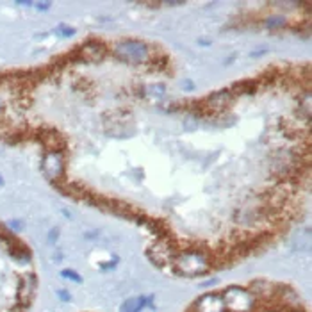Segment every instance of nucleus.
<instances>
[{
	"label": "nucleus",
	"instance_id": "obj_16",
	"mask_svg": "<svg viewBox=\"0 0 312 312\" xmlns=\"http://www.w3.org/2000/svg\"><path fill=\"white\" fill-rule=\"evenodd\" d=\"M36 9H39V11H47V9H50V2H36V4H32Z\"/></svg>",
	"mask_w": 312,
	"mask_h": 312
},
{
	"label": "nucleus",
	"instance_id": "obj_11",
	"mask_svg": "<svg viewBox=\"0 0 312 312\" xmlns=\"http://www.w3.org/2000/svg\"><path fill=\"white\" fill-rule=\"evenodd\" d=\"M11 257L16 259L18 262H29L30 260V252L25 248L23 245H18V243H13L11 246Z\"/></svg>",
	"mask_w": 312,
	"mask_h": 312
},
{
	"label": "nucleus",
	"instance_id": "obj_14",
	"mask_svg": "<svg viewBox=\"0 0 312 312\" xmlns=\"http://www.w3.org/2000/svg\"><path fill=\"white\" fill-rule=\"evenodd\" d=\"M61 277H63V279L72 280V282H75V284H82V277L73 270H63L61 271Z\"/></svg>",
	"mask_w": 312,
	"mask_h": 312
},
{
	"label": "nucleus",
	"instance_id": "obj_9",
	"mask_svg": "<svg viewBox=\"0 0 312 312\" xmlns=\"http://www.w3.org/2000/svg\"><path fill=\"white\" fill-rule=\"evenodd\" d=\"M36 293V277L34 275H25L18 286V298L23 303H29Z\"/></svg>",
	"mask_w": 312,
	"mask_h": 312
},
{
	"label": "nucleus",
	"instance_id": "obj_6",
	"mask_svg": "<svg viewBox=\"0 0 312 312\" xmlns=\"http://www.w3.org/2000/svg\"><path fill=\"white\" fill-rule=\"evenodd\" d=\"M195 312H227L225 305H223L221 294L216 293H207L203 296H200L193 305Z\"/></svg>",
	"mask_w": 312,
	"mask_h": 312
},
{
	"label": "nucleus",
	"instance_id": "obj_21",
	"mask_svg": "<svg viewBox=\"0 0 312 312\" xmlns=\"http://www.w3.org/2000/svg\"><path fill=\"white\" fill-rule=\"evenodd\" d=\"M182 87H184V90L191 91L193 90V82H191V80H184V86H182Z\"/></svg>",
	"mask_w": 312,
	"mask_h": 312
},
{
	"label": "nucleus",
	"instance_id": "obj_13",
	"mask_svg": "<svg viewBox=\"0 0 312 312\" xmlns=\"http://www.w3.org/2000/svg\"><path fill=\"white\" fill-rule=\"evenodd\" d=\"M143 93L147 95L148 98H154V100H161L166 93V87L162 84H150L143 90Z\"/></svg>",
	"mask_w": 312,
	"mask_h": 312
},
{
	"label": "nucleus",
	"instance_id": "obj_19",
	"mask_svg": "<svg viewBox=\"0 0 312 312\" xmlns=\"http://www.w3.org/2000/svg\"><path fill=\"white\" fill-rule=\"evenodd\" d=\"M57 294H59V296H61V300H63V301H70V294H68L64 289L57 291Z\"/></svg>",
	"mask_w": 312,
	"mask_h": 312
},
{
	"label": "nucleus",
	"instance_id": "obj_8",
	"mask_svg": "<svg viewBox=\"0 0 312 312\" xmlns=\"http://www.w3.org/2000/svg\"><path fill=\"white\" fill-rule=\"evenodd\" d=\"M79 56L82 57L84 61H90V63H97V61H102L104 56H106V47L98 41H87L80 47Z\"/></svg>",
	"mask_w": 312,
	"mask_h": 312
},
{
	"label": "nucleus",
	"instance_id": "obj_3",
	"mask_svg": "<svg viewBox=\"0 0 312 312\" xmlns=\"http://www.w3.org/2000/svg\"><path fill=\"white\" fill-rule=\"evenodd\" d=\"M114 56L130 64H145L150 61V47L140 39H123L114 45Z\"/></svg>",
	"mask_w": 312,
	"mask_h": 312
},
{
	"label": "nucleus",
	"instance_id": "obj_4",
	"mask_svg": "<svg viewBox=\"0 0 312 312\" xmlns=\"http://www.w3.org/2000/svg\"><path fill=\"white\" fill-rule=\"evenodd\" d=\"M66 159L63 150H49L41 159V171L50 182H59L64 175Z\"/></svg>",
	"mask_w": 312,
	"mask_h": 312
},
{
	"label": "nucleus",
	"instance_id": "obj_20",
	"mask_svg": "<svg viewBox=\"0 0 312 312\" xmlns=\"http://www.w3.org/2000/svg\"><path fill=\"white\" fill-rule=\"evenodd\" d=\"M9 227H11L13 230H22V223L20 221H9Z\"/></svg>",
	"mask_w": 312,
	"mask_h": 312
},
{
	"label": "nucleus",
	"instance_id": "obj_18",
	"mask_svg": "<svg viewBox=\"0 0 312 312\" xmlns=\"http://www.w3.org/2000/svg\"><path fill=\"white\" fill-rule=\"evenodd\" d=\"M116 262H118V259H113L111 262H107V264H100V270H111V268L116 266Z\"/></svg>",
	"mask_w": 312,
	"mask_h": 312
},
{
	"label": "nucleus",
	"instance_id": "obj_10",
	"mask_svg": "<svg viewBox=\"0 0 312 312\" xmlns=\"http://www.w3.org/2000/svg\"><path fill=\"white\" fill-rule=\"evenodd\" d=\"M150 301V298L147 296H134V298H128L121 303L120 307V312H140L141 308L147 307V303Z\"/></svg>",
	"mask_w": 312,
	"mask_h": 312
},
{
	"label": "nucleus",
	"instance_id": "obj_12",
	"mask_svg": "<svg viewBox=\"0 0 312 312\" xmlns=\"http://www.w3.org/2000/svg\"><path fill=\"white\" fill-rule=\"evenodd\" d=\"M264 25L268 29H282V27L287 25V18L284 15H271L264 20Z\"/></svg>",
	"mask_w": 312,
	"mask_h": 312
},
{
	"label": "nucleus",
	"instance_id": "obj_2",
	"mask_svg": "<svg viewBox=\"0 0 312 312\" xmlns=\"http://www.w3.org/2000/svg\"><path fill=\"white\" fill-rule=\"evenodd\" d=\"M225 310L229 312H252L255 308L257 298L252 291L239 286H230L221 293Z\"/></svg>",
	"mask_w": 312,
	"mask_h": 312
},
{
	"label": "nucleus",
	"instance_id": "obj_22",
	"mask_svg": "<svg viewBox=\"0 0 312 312\" xmlns=\"http://www.w3.org/2000/svg\"><path fill=\"white\" fill-rule=\"evenodd\" d=\"M2 184H4V179H2V177H0V186H2Z\"/></svg>",
	"mask_w": 312,
	"mask_h": 312
},
{
	"label": "nucleus",
	"instance_id": "obj_15",
	"mask_svg": "<svg viewBox=\"0 0 312 312\" xmlns=\"http://www.w3.org/2000/svg\"><path fill=\"white\" fill-rule=\"evenodd\" d=\"M56 32L59 34V36H64V38H70V36H73L75 34V29L70 25H59L56 29Z\"/></svg>",
	"mask_w": 312,
	"mask_h": 312
},
{
	"label": "nucleus",
	"instance_id": "obj_17",
	"mask_svg": "<svg viewBox=\"0 0 312 312\" xmlns=\"http://www.w3.org/2000/svg\"><path fill=\"white\" fill-rule=\"evenodd\" d=\"M57 237H59V229H52V230H50V234H49V241H50V243H56Z\"/></svg>",
	"mask_w": 312,
	"mask_h": 312
},
{
	"label": "nucleus",
	"instance_id": "obj_1",
	"mask_svg": "<svg viewBox=\"0 0 312 312\" xmlns=\"http://www.w3.org/2000/svg\"><path fill=\"white\" fill-rule=\"evenodd\" d=\"M173 271L181 277H200V275H205L211 268V259L205 252L198 248H188L184 252L175 253L171 264Z\"/></svg>",
	"mask_w": 312,
	"mask_h": 312
},
{
	"label": "nucleus",
	"instance_id": "obj_5",
	"mask_svg": "<svg viewBox=\"0 0 312 312\" xmlns=\"http://www.w3.org/2000/svg\"><path fill=\"white\" fill-rule=\"evenodd\" d=\"M173 257H175V252H173L171 245H168L166 241H157L154 245L148 248V259L155 264V266H168L171 264Z\"/></svg>",
	"mask_w": 312,
	"mask_h": 312
},
{
	"label": "nucleus",
	"instance_id": "obj_7",
	"mask_svg": "<svg viewBox=\"0 0 312 312\" xmlns=\"http://www.w3.org/2000/svg\"><path fill=\"white\" fill-rule=\"evenodd\" d=\"M232 98H234V93L230 90H219L207 98L205 106L209 107L212 113H223V111L232 104Z\"/></svg>",
	"mask_w": 312,
	"mask_h": 312
}]
</instances>
